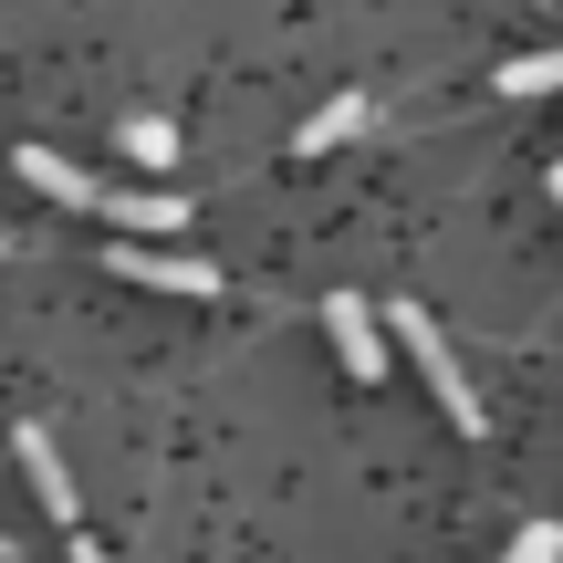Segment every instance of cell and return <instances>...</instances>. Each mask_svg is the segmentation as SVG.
I'll return each instance as SVG.
<instances>
[{
  "instance_id": "6",
  "label": "cell",
  "mask_w": 563,
  "mask_h": 563,
  "mask_svg": "<svg viewBox=\"0 0 563 563\" xmlns=\"http://www.w3.org/2000/svg\"><path fill=\"white\" fill-rule=\"evenodd\" d=\"M11 167H21V188H42V199H63V209H104V188L84 178V167H63L53 146H21Z\"/></svg>"
},
{
  "instance_id": "1",
  "label": "cell",
  "mask_w": 563,
  "mask_h": 563,
  "mask_svg": "<svg viewBox=\"0 0 563 563\" xmlns=\"http://www.w3.org/2000/svg\"><path fill=\"white\" fill-rule=\"evenodd\" d=\"M386 323H397V344L418 355V376H428V397L449 407V428H460V439H481V386L460 376V355H449V334H439V323L418 313V302H397Z\"/></svg>"
},
{
  "instance_id": "9",
  "label": "cell",
  "mask_w": 563,
  "mask_h": 563,
  "mask_svg": "<svg viewBox=\"0 0 563 563\" xmlns=\"http://www.w3.org/2000/svg\"><path fill=\"white\" fill-rule=\"evenodd\" d=\"M125 157H136V167H167V157H178V125H167V115H125Z\"/></svg>"
},
{
  "instance_id": "7",
  "label": "cell",
  "mask_w": 563,
  "mask_h": 563,
  "mask_svg": "<svg viewBox=\"0 0 563 563\" xmlns=\"http://www.w3.org/2000/svg\"><path fill=\"white\" fill-rule=\"evenodd\" d=\"M344 136H365V95H334V104H313V115H302V136H292V157H334Z\"/></svg>"
},
{
  "instance_id": "11",
  "label": "cell",
  "mask_w": 563,
  "mask_h": 563,
  "mask_svg": "<svg viewBox=\"0 0 563 563\" xmlns=\"http://www.w3.org/2000/svg\"><path fill=\"white\" fill-rule=\"evenodd\" d=\"M74 563H104V553H95V543H74Z\"/></svg>"
},
{
  "instance_id": "8",
  "label": "cell",
  "mask_w": 563,
  "mask_h": 563,
  "mask_svg": "<svg viewBox=\"0 0 563 563\" xmlns=\"http://www.w3.org/2000/svg\"><path fill=\"white\" fill-rule=\"evenodd\" d=\"M501 95H511V104L563 95V53H511V63H501Z\"/></svg>"
},
{
  "instance_id": "12",
  "label": "cell",
  "mask_w": 563,
  "mask_h": 563,
  "mask_svg": "<svg viewBox=\"0 0 563 563\" xmlns=\"http://www.w3.org/2000/svg\"><path fill=\"white\" fill-rule=\"evenodd\" d=\"M543 188H553V199H563V167H553V178H543Z\"/></svg>"
},
{
  "instance_id": "2",
  "label": "cell",
  "mask_w": 563,
  "mask_h": 563,
  "mask_svg": "<svg viewBox=\"0 0 563 563\" xmlns=\"http://www.w3.org/2000/svg\"><path fill=\"white\" fill-rule=\"evenodd\" d=\"M323 334H334V355H344V376H355V386H376V376H386V334H397V323H386L376 302L334 292V302H323Z\"/></svg>"
},
{
  "instance_id": "10",
  "label": "cell",
  "mask_w": 563,
  "mask_h": 563,
  "mask_svg": "<svg viewBox=\"0 0 563 563\" xmlns=\"http://www.w3.org/2000/svg\"><path fill=\"white\" fill-rule=\"evenodd\" d=\"M501 563H563V522H522L511 532V553Z\"/></svg>"
},
{
  "instance_id": "5",
  "label": "cell",
  "mask_w": 563,
  "mask_h": 563,
  "mask_svg": "<svg viewBox=\"0 0 563 563\" xmlns=\"http://www.w3.org/2000/svg\"><path fill=\"white\" fill-rule=\"evenodd\" d=\"M21 470H32V490H42V511L53 522H74V470H63V449H53V428H21Z\"/></svg>"
},
{
  "instance_id": "3",
  "label": "cell",
  "mask_w": 563,
  "mask_h": 563,
  "mask_svg": "<svg viewBox=\"0 0 563 563\" xmlns=\"http://www.w3.org/2000/svg\"><path fill=\"white\" fill-rule=\"evenodd\" d=\"M104 272L146 282V292H188V302H209V292H220V262H199V251H146V241H125Z\"/></svg>"
},
{
  "instance_id": "4",
  "label": "cell",
  "mask_w": 563,
  "mask_h": 563,
  "mask_svg": "<svg viewBox=\"0 0 563 563\" xmlns=\"http://www.w3.org/2000/svg\"><path fill=\"white\" fill-rule=\"evenodd\" d=\"M104 220L136 230V241H167V230L188 220V199H178V188H104Z\"/></svg>"
}]
</instances>
